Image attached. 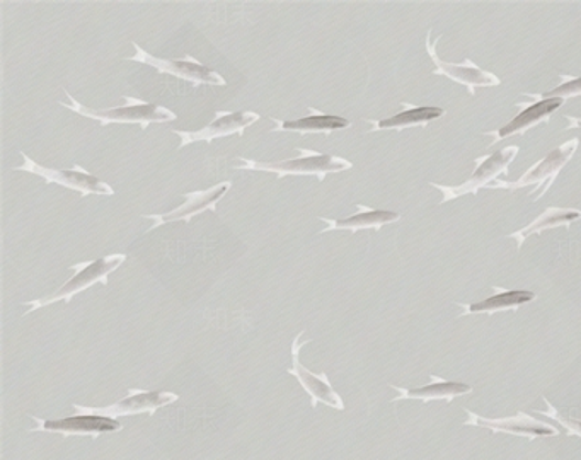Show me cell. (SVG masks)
<instances>
[{
    "label": "cell",
    "mask_w": 581,
    "mask_h": 460,
    "mask_svg": "<svg viewBox=\"0 0 581 460\" xmlns=\"http://www.w3.org/2000/svg\"><path fill=\"white\" fill-rule=\"evenodd\" d=\"M518 147H505L498 150L489 158L477 159V169L473 172V176L469 178L461 186H440V184H431L433 188H439L443 193L442 203L450 202V200L458 199L464 195H477V190L492 183V180L498 178V174L506 172L510 162L517 158Z\"/></svg>",
    "instance_id": "obj_11"
},
{
    "label": "cell",
    "mask_w": 581,
    "mask_h": 460,
    "mask_svg": "<svg viewBox=\"0 0 581 460\" xmlns=\"http://www.w3.org/2000/svg\"><path fill=\"white\" fill-rule=\"evenodd\" d=\"M358 214L352 215V217L343 218V221H334V218L319 217L321 221L326 222L327 227L319 233H331V231H352L353 234L358 233L362 228H375L379 231L383 225L392 224L398 222L399 214L396 212H389V210H374L368 206L356 203Z\"/></svg>",
    "instance_id": "obj_16"
},
{
    "label": "cell",
    "mask_w": 581,
    "mask_h": 460,
    "mask_svg": "<svg viewBox=\"0 0 581 460\" xmlns=\"http://www.w3.org/2000/svg\"><path fill=\"white\" fill-rule=\"evenodd\" d=\"M544 403L548 405L549 409H546V411H539V409H537L536 413H539V415L542 416H548V418H551L552 421H558V424H561L562 427L567 428V435H570V437L581 438V418H573V416L562 415L558 408H555V406L551 405V400H549L548 397H544Z\"/></svg>",
    "instance_id": "obj_22"
},
{
    "label": "cell",
    "mask_w": 581,
    "mask_h": 460,
    "mask_svg": "<svg viewBox=\"0 0 581 460\" xmlns=\"http://www.w3.org/2000/svg\"><path fill=\"white\" fill-rule=\"evenodd\" d=\"M578 218H581V212H578V210L548 208L536 221L530 222L527 227L520 228V231L510 234L508 237L517 240V247L520 249L524 240L532 236V234H540L544 231H548V228L559 227V225H570L571 222L578 221Z\"/></svg>",
    "instance_id": "obj_21"
},
{
    "label": "cell",
    "mask_w": 581,
    "mask_h": 460,
    "mask_svg": "<svg viewBox=\"0 0 581 460\" xmlns=\"http://www.w3.org/2000/svg\"><path fill=\"white\" fill-rule=\"evenodd\" d=\"M261 115L256 111H225L218 109L215 111V118L211 124L203 127L202 130L184 131L171 130L174 136L180 137L181 143L177 149H184L193 142L211 143L212 140L222 139V137L236 136L243 137L246 128L259 121Z\"/></svg>",
    "instance_id": "obj_10"
},
{
    "label": "cell",
    "mask_w": 581,
    "mask_h": 460,
    "mask_svg": "<svg viewBox=\"0 0 581 460\" xmlns=\"http://www.w3.org/2000/svg\"><path fill=\"white\" fill-rule=\"evenodd\" d=\"M493 290H495L496 296L489 297V299L474 303H461L462 309L465 311L461 315H492L495 312L517 311L518 307L524 306V303L536 300V293L529 292V290H503L502 287H496V285H493Z\"/></svg>",
    "instance_id": "obj_18"
},
{
    "label": "cell",
    "mask_w": 581,
    "mask_h": 460,
    "mask_svg": "<svg viewBox=\"0 0 581 460\" xmlns=\"http://www.w3.org/2000/svg\"><path fill=\"white\" fill-rule=\"evenodd\" d=\"M442 115H445L442 108H433V106L412 108V106H409V109L399 113L396 117L379 121L368 120V124L372 125L368 133L377 130H402V128L409 127H427L430 121L437 120Z\"/></svg>",
    "instance_id": "obj_20"
},
{
    "label": "cell",
    "mask_w": 581,
    "mask_h": 460,
    "mask_svg": "<svg viewBox=\"0 0 581 460\" xmlns=\"http://www.w3.org/2000/svg\"><path fill=\"white\" fill-rule=\"evenodd\" d=\"M578 146H580V140L578 139L562 143L561 147L549 152L542 161L532 165V168L525 172L524 176H521L520 180L515 181V183H510V181H495V183L487 184V188H506V190L514 191L524 186H539V195L534 200L540 199V196L546 195V191L551 188L552 181L556 180L559 171H561V169L567 165V162H570V159L573 158Z\"/></svg>",
    "instance_id": "obj_7"
},
{
    "label": "cell",
    "mask_w": 581,
    "mask_h": 460,
    "mask_svg": "<svg viewBox=\"0 0 581 460\" xmlns=\"http://www.w3.org/2000/svg\"><path fill=\"white\" fill-rule=\"evenodd\" d=\"M271 121H275V127L271 128L270 133L289 131V133H300V136H309V133L330 136L333 131L352 127V124L346 118L326 115V113H321L315 108H309L308 117L300 118V120L283 121L271 118Z\"/></svg>",
    "instance_id": "obj_15"
},
{
    "label": "cell",
    "mask_w": 581,
    "mask_h": 460,
    "mask_svg": "<svg viewBox=\"0 0 581 460\" xmlns=\"http://www.w3.org/2000/svg\"><path fill=\"white\" fill-rule=\"evenodd\" d=\"M430 381L428 386L418 387V389H402V387L390 386L396 393H399V396L394 397L390 403H398L401 399H421L423 403L443 399L450 403L455 397L473 393V387L462 384V382L443 381L437 375H430Z\"/></svg>",
    "instance_id": "obj_17"
},
{
    "label": "cell",
    "mask_w": 581,
    "mask_h": 460,
    "mask_svg": "<svg viewBox=\"0 0 581 460\" xmlns=\"http://www.w3.org/2000/svg\"><path fill=\"white\" fill-rule=\"evenodd\" d=\"M131 45L136 49L137 55L130 56L128 61L149 65V67H154L155 71L162 72V74L174 75L177 79L192 84L193 87L203 86V84L205 86H227V81L218 72L205 67L202 62L196 61L195 56L190 55V53H186L180 61L177 58L171 61V58H158V56L150 55L136 42H131Z\"/></svg>",
    "instance_id": "obj_4"
},
{
    "label": "cell",
    "mask_w": 581,
    "mask_h": 460,
    "mask_svg": "<svg viewBox=\"0 0 581 460\" xmlns=\"http://www.w3.org/2000/svg\"><path fill=\"white\" fill-rule=\"evenodd\" d=\"M65 94H67L68 103H58V105L71 109V111L79 113L90 120L99 121L101 127L109 124H139L140 128L146 130L150 124H168V121H174L177 118L176 113L164 108V106L150 105L143 99L131 98L127 94H123V106L109 109L87 108V106L80 105L72 94H68V90H65Z\"/></svg>",
    "instance_id": "obj_1"
},
{
    "label": "cell",
    "mask_w": 581,
    "mask_h": 460,
    "mask_svg": "<svg viewBox=\"0 0 581 460\" xmlns=\"http://www.w3.org/2000/svg\"><path fill=\"white\" fill-rule=\"evenodd\" d=\"M177 399H180V394L168 393V391L128 389L127 396L115 405L105 406V408L74 405L72 408L80 415H101L117 419L120 416L142 415V413L152 416L164 406L173 405Z\"/></svg>",
    "instance_id": "obj_6"
},
{
    "label": "cell",
    "mask_w": 581,
    "mask_h": 460,
    "mask_svg": "<svg viewBox=\"0 0 581 460\" xmlns=\"http://www.w3.org/2000/svg\"><path fill=\"white\" fill-rule=\"evenodd\" d=\"M230 188H233V183L224 181V183L215 184L208 190L192 191V193L184 195L183 205L171 210L168 214L142 215L143 218L154 222V224L150 225L149 233L155 231L159 225L168 224V222H190L196 215L203 214L205 210L217 212V203L227 195V191Z\"/></svg>",
    "instance_id": "obj_12"
},
{
    "label": "cell",
    "mask_w": 581,
    "mask_h": 460,
    "mask_svg": "<svg viewBox=\"0 0 581 460\" xmlns=\"http://www.w3.org/2000/svg\"><path fill=\"white\" fill-rule=\"evenodd\" d=\"M125 261H127V255H109L94 259V261H83L77 263V265H72L71 271H74V277L65 281L61 289L53 292L52 296L43 297V299L24 302V306L28 307L26 315L36 311V309H42V307L52 306V303H71L77 293L90 289L93 285L101 284L106 287L109 275L112 271H117Z\"/></svg>",
    "instance_id": "obj_3"
},
{
    "label": "cell",
    "mask_w": 581,
    "mask_h": 460,
    "mask_svg": "<svg viewBox=\"0 0 581 460\" xmlns=\"http://www.w3.org/2000/svg\"><path fill=\"white\" fill-rule=\"evenodd\" d=\"M295 150L299 156L293 159H287V161L258 162L252 161V159L239 158L243 164H237L234 169L273 172L278 180L290 176V174H311V176L318 178V181H324L327 174L348 171V169L353 168V162H349L348 159L327 156V153L304 149V147H297Z\"/></svg>",
    "instance_id": "obj_2"
},
{
    "label": "cell",
    "mask_w": 581,
    "mask_h": 460,
    "mask_svg": "<svg viewBox=\"0 0 581 460\" xmlns=\"http://www.w3.org/2000/svg\"><path fill=\"white\" fill-rule=\"evenodd\" d=\"M36 421V427L31 428V434L43 431V434L62 435V437H101L105 434H115L123 430V424L115 418L101 415H80L77 413L71 418L64 419H42L37 416H31Z\"/></svg>",
    "instance_id": "obj_8"
},
{
    "label": "cell",
    "mask_w": 581,
    "mask_h": 460,
    "mask_svg": "<svg viewBox=\"0 0 581 460\" xmlns=\"http://www.w3.org/2000/svg\"><path fill=\"white\" fill-rule=\"evenodd\" d=\"M577 96H581V77L580 79L567 81L556 89L544 93L540 99H562L564 101V99L577 98Z\"/></svg>",
    "instance_id": "obj_23"
},
{
    "label": "cell",
    "mask_w": 581,
    "mask_h": 460,
    "mask_svg": "<svg viewBox=\"0 0 581 460\" xmlns=\"http://www.w3.org/2000/svg\"><path fill=\"white\" fill-rule=\"evenodd\" d=\"M567 121H570L567 130H573V128H581V118L567 117Z\"/></svg>",
    "instance_id": "obj_24"
},
{
    "label": "cell",
    "mask_w": 581,
    "mask_h": 460,
    "mask_svg": "<svg viewBox=\"0 0 581 460\" xmlns=\"http://www.w3.org/2000/svg\"><path fill=\"white\" fill-rule=\"evenodd\" d=\"M430 33H428L427 50L428 53H430L431 61L435 64V71H433V74H443L446 75L449 79L455 81V83L464 84L471 96L476 94V90H474L476 87L499 86V79L496 75L481 71V68L476 67V65L469 61V58H465V62L462 65L449 64V62L440 61L435 53V46L437 43H439L440 38L430 45Z\"/></svg>",
    "instance_id": "obj_14"
},
{
    "label": "cell",
    "mask_w": 581,
    "mask_h": 460,
    "mask_svg": "<svg viewBox=\"0 0 581 460\" xmlns=\"http://www.w3.org/2000/svg\"><path fill=\"white\" fill-rule=\"evenodd\" d=\"M21 156H23L24 164L15 168V171L30 172V174L42 176L45 183H56L68 190L79 191L83 199L87 195H115V190L108 183L87 172L80 164H74L72 169L45 168L40 162L28 158L26 152H21Z\"/></svg>",
    "instance_id": "obj_5"
},
{
    "label": "cell",
    "mask_w": 581,
    "mask_h": 460,
    "mask_svg": "<svg viewBox=\"0 0 581 460\" xmlns=\"http://www.w3.org/2000/svg\"><path fill=\"white\" fill-rule=\"evenodd\" d=\"M304 333V330L300 331L295 340H293L292 350H290V353H292V367L287 371V374L297 377L300 386L304 387L305 393L311 396V408L315 409L319 403H323V405L330 406V408L336 409V411H345V403H343L342 396L331 386L326 372L312 374L311 371H308L300 363V349L311 343V340L300 341V338Z\"/></svg>",
    "instance_id": "obj_9"
},
{
    "label": "cell",
    "mask_w": 581,
    "mask_h": 460,
    "mask_svg": "<svg viewBox=\"0 0 581 460\" xmlns=\"http://www.w3.org/2000/svg\"><path fill=\"white\" fill-rule=\"evenodd\" d=\"M465 413H467L469 419L464 425L487 428V430L499 431V434L515 435V437L529 438V440H536L539 437H558L559 435L558 428L537 421L536 418L525 411H518L510 418H483V416L474 415L469 409H465Z\"/></svg>",
    "instance_id": "obj_13"
},
{
    "label": "cell",
    "mask_w": 581,
    "mask_h": 460,
    "mask_svg": "<svg viewBox=\"0 0 581 460\" xmlns=\"http://www.w3.org/2000/svg\"><path fill=\"white\" fill-rule=\"evenodd\" d=\"M562 103H564L562 99H539L534 105L527 106L510 124H506L505 127L499 128L496 133H489V136H496L492 146H495L498 140L508 139V137L524 133L529 128L536 127L537 124L546 120L552 111H556Z\"/></svg>",
    "instance_id": "obj_19"
}]
</instances>
